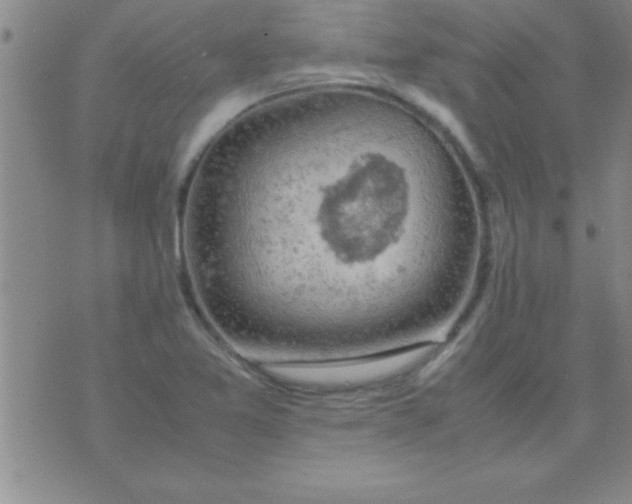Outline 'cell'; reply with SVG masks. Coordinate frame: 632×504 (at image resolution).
<instances>
[{"label":"cell","instance_id":"1","mask_svg":"<svg viewBox=\"0 0 632 504\" xmlns=\"http://www.w3.org/2000/svg\"><path fill=\"white\" fill-rule=\"evenodd\" d=\"M366 112L341 100L289 107L243 149L227 177L221 234L253 289L290 298L333 291L369 262L381 197ZM299 297V296H298Z\"/></svg>","mask_w":632,"mask_h":504}]
</instances>
